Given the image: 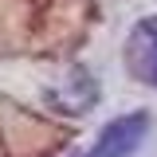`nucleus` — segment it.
I'll return each mask as SVG.
<instances>
[{"mask_svg": "<svg viewBox=\"0 0 157 157\" xmlns=\"http://www.w3.org/2000/svg\"><path fill=\"white\" fill-rule=\"evenodd\" d=\"M67 86H71V98H63V110H71V114H82V110L98 98V82L86 75L82 67H75V71H71Z\"/></svg>", "mask_w": 157, "mask_h": 157, "instance_id": "7ed1b4c3", "label": "nucleus"}, {"mask_svg": "<svg viewBox=\"0 0 157 157\" xmlns=\"http://www.w3.org/2000/svg\"><path fill=\"white\" fill-rule=\"evenodd\" d=\"M145 134H149V114H141V110L137 114H122V118H114V122L102 126L94 149L86 157H130V153L141 149Z\"/></svg>", "mask_w": 157, "mask_h": 157, "instance_id": "f257e3e1", "label": "nucleus"}, {"mask_svg": "<svg viewBox=\"0 0 157 157\" xmlns=\"http://www.w3.org/2000/svg\"><path fill=\"white\" fill-rule=\"evenodd\" d=\"M126 67L134 71V78L157 86V16L141 20L134 32H130V43H126Z\"/></svg>", "mask_w": 157, "mask_h": 157, "instance_id": "f03ea898", "label": "nucleus"}]
</instances>
